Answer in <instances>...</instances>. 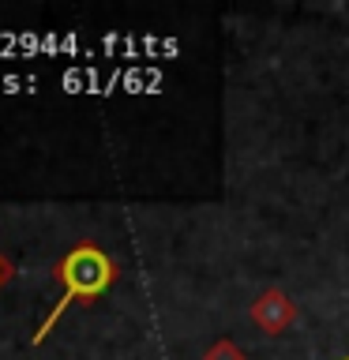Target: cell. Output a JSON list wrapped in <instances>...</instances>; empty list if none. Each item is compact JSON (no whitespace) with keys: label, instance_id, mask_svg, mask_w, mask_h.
Returning <instances> with one entry per match:
<instances>
[{"label":"cell","instance_id":"cell-1","mask_svg":"<svg viewBox=\"0 0 349 360\" xmlns=\"http://www.w3.org/2000/svg\"><path fill=\"white\" fill-rule=\"evenodd\" d=\"M120 278V266L101 244L94 240H79L53 263V281L61 285V300L49 308V315L42 319V326L34 330L30 342L42 345L45 338L53 334V326L61 323V315L72 308V304H94L98 297H106L113 289V281Z\"/></svg>","mask_w":349,"mask_h":360},{"label":"cell","instance_id":"cell-2","mask_svg":"<svg viewBox=\"0 0 349 360\" xmlns=\"http://www.w3.org/2000/svg\"><path fill=\"white\" fill-rule=\"evenodd\" d=\"M11 278H15V263H11L8 252H0V289L11 285Z\"/></svg>","mask_w":349,"mask_h":360},{"label":"cell","instance_id":"cell-3","mask_svg":"<svg viewBox=\"0 0 349 360\" xmlns=\"http://www.w3.org/2000/svg\"><path fill=\"white\" fill-rule=\"evenodd\" d=\"M207 360H241V353H236L229 342H222L218 349H210V353H207Z\"/></svg>","mask_w":349,"mask_h":360},{"label":"cell","instance_id":"cell-4","mask_svg":"<svg viewBox=\"0 0 349 360\" xmlns=\"http://www.w3.org/2000/svg\"><path fill=\"white\" fill-rule=\"evenodd\" d=\"M345 360H349V356H345Z\"/></svg>","mask_w":349,"mask_h":360}]
</instances>
